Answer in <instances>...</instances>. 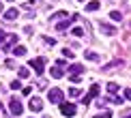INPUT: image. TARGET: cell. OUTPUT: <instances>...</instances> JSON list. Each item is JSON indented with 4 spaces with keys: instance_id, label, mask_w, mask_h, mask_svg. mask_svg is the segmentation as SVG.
Here are the masks:
<instances>
[{
    "instance_id": "obj_27",
    "label": "cell",
    "mask_w": 131,
    "mask_h": 118,
    "mask_svg": "<svg viewBox=\"0 0 131 118\" xmlns=\"http://www.w3.org/2000/svg\"><path fill=\"white\" fill-rule=\"evenodd\" d=\"M62 56H67V58H71V56H73V52H71L69 47H64V50H62Z\"/></svg>"
},
{
    "instance_id": "obj_16",
    "label": "cell",
    "mask_w": 131,
    "mask_h": 118,
    "mask_svg": "<svg viewBox=\"0 0 131 118\" xmlns=\"http://www.w3.org/2000/svg\"><path fill=\"white\" fill-rule=\"evenodd\" d=\"M56 19H67V11H60V13H54V15H52V21H56Z\"/></svg>"
},
{
    "instance_id": "obj_5",
    "label": "cell",
    "mask_w": 131,
    "mask_h": 118,
    "mask_svg": "<svg viewBox=\"0 0 131 118\" xmlns=\"http://www.w3.org/2000/svg\"><path fill=\"white\" fill-rule=\"evenodd\" d=\"M28 107H30L32 112H41V110H43V99H41V97H32L30 103H28Z\"/></svg>"
},
{
    "instance_id": "obj_1",
    "label": "cell",
    "mask_w": 131,
    "mask_h": 118,
    "mask_svg": "<svg viewBox=\"0 0 131 118\" xmlns=\"http://www.w3.org/2000/svg\"><path fill=\"white\" fill-rule=\"evenodd\" d=\"M9 112H11L13 116H19L21 112H24V107H21V103H19L17 97H11V99H9Z\"/></svg>"
},
{
    "instance_id": "obj_26",
    "label": "cell",
    "mask_w": 131,
    "mask_h": 118,
    "mask_svg": "<svg viewBox=\"0 0 131 118\" xmlns=\"http://www.w3.org/2000/svg\"><path fill=\"white\" fill-rule=\"evenodd\" d=\"M30 92H32L30 86H24V88H21V95H24V97H26V95H30Z\"/></svg>"
},
{
    "instance_id": "obj_34",
    "label": "cell",
    "mask_w": 131,
    "mask_h": 118,
    "mask_svg": "<svg viewBox=\"0 0 131 118\" xmlns=\"http://www.w3.org/2000/svg\"><path fill=\"white\" fill-rule=\"evenodd\" d=\"M9 2H13V0H9Z\"/></svg>"
},
{
    "instance_id": "obj_29",
    "label": "cell",
    "mask_w": 131,
    "mask_h": 118,
    "mask_svg": "<svg viewBox=\"0 0 131 118\" xmlns=\"http://www.w3.org/2000/svg\"><path fill=\"white\" fill-rule=\"evenodd\" d=\"M7 67L9 69H15V60H13V58H9V60H7Z\"/></svg>"
},
{
    "instance_id": "obj_11",
    "label": "cell",
    "mask_w": 131,
    "mask_h": 118,
    "mask_svg": "<svg viewBox=\"0 0 131 118\" xmlns=\"http://www.w3.org/2000/svg\"><path fill=\"white\" fill-rule=\"evenodd\" d=\"M69 71H71V75H80V73H84V64H71Z\"/></svg>"
},
{
    "instance_id": "obj_4",
    "label": "cell",
    "mask_w": 131,
    "mask_h": 118,
    "mask_svg": "<svg viewBox=\"0 0 131 118\" xmlns=\"http://www.w3.org/2000/svg\"><path fill=\"white\" fill-rule=\"evenodd\" d=\"M60 114L67 116V118H71V116L75 114V105L73 103H64V101H62V103H60Z\"/></svg>"
},
{
    "instance_id": "obj_19",
    "label": "cell",
    "mask_w": 131,
    "mask_h": 118,
    "mask_svg": "<svg viewBox=\"0 0 131 118\" xmlns=\"http://www.w3.org/2000/svg\"><path fill=\"white\" fill-rule=\"evenodd\" d=\"M107 99H110V101H114V103H116V105H123V97H116V95H110V97H107Z\"/></svg>"
},
{
    "instance_id": "obj_30",
    "label": "cell",
    "mask_w": 131,
    "mask_h": 118,
    "mask_svg": "<svg viewBox=\"0 0 131 118\" xmlns=\"http://www.w3.org/2000/svg\"><path fill=\"white\" fill-rule=\"evenodd\" d=\"M123 99H129V101H131V88L125 90V97H123Z\"/></svg>"
},
{
    "instance_id": "obj_14",
    "label": "cell",
    "mask_w": 131,
    "mask_h": 118,
    "mask_svg": "<svg viewBox=\"0 0 131 118\" xmlns=\"http://www.w3.org/2000/svg\"><path fill=\"white\" fill-rule=\"evenodd\" d=\"M69 21H71V19H62V21H58V24H56V30H58V32H64V30L69 28Z\"/></svg>"
},
{
    "instance_id": "obj_13",
    "label": "cell",
    "mask_w": 131,
    "mask_h": 118,
    "mask_svg": "<svg viewBox=\"0 0 131 118\" xmlns=\"http://www.w3.org/2000/svg\"><path fill=\"white\" fill-rule=\"evenodd\" d=\"M17 75H19L21 79H28V77H30V69H28V67H19V69H17Z\"/></svg>"
},
{
    "instance_id": "obj_17",
    "label": "cell",
    "mask_w": 131,
    "mask_h": 118,
    "mask_svg": "<svg viewBox=\"0 0 131 118\" xmlns=\"http://www.w3.org/2000/svg\"><path fill=\"white\" fill-rule=\"evenodd\" d=\"M110 17H112L114 21H121V19H123V13H121V11H110Z\"/></svg>"
},
{
    "instance_id": "obj_8",
    "label": "cell",
    "mask_w": 131,
    "mask_h": 118,
    "mask_svg": "<svg viewBox=\"0 0 131 118\" xmlns=\"http://www.w3.org/2000/svg\"><path fill=\"white\" fill-rule=\"evenodd\" d=\"M99 28H101L103 34H116V28L112 24H99Z\"/></svg>"
},
{
    "instance_id": "obj_7",
    "label": "cell",
    "mask_w": 131,
    "mask_h": 118,
    "mask_svg": "<svg viewBox=\"0 0 131 118\" xmlns=\"http://www.w3.org/2000/svg\"><path fill=\"white\" fill-rule=\"evenodd\" d=\"M17 15H19V9H15V7H11L9 11H4V19H9V21H13Z\"/></svg>"
},
{
    "instance_id": "obj_9",
    "label": "cell",
    "mask_w": 131,
    "mask_h": 118,
    "mask_svg": "<svg viewBox=\"0 0 131 118\" xmlns=\"http://www.w3.org/2000/svg\"><path fill=\"white\" fill-rule=\"evenodd\" d=\"M50 73H52V77H54V79H60L62 75H64V69H62V67H58V64H56V67H54V69H52Z\"/></svg>"
},
{
    "instance_id": "obj_23",
    "label": "cell",
    "mask_w": 131,
    "mask_h": 118,
    "mask_svg": "<svg viewBox=\"0 0 131 118\" xmlns=\"http://www.w3.org/2000/svg\"><path fill=\"white\" fill-rule=\"evenodd\" d=\"M71 32H73V37H82V34H84V30H82L80 26H75V28L71 30Z\"/></svg>"
},
{
    "instance_id": "obj_3",
    "label": "cell",
    "mask_w": 131,
    "mask_h": 118,
    "mask_svg": "<svg viewBox=\"0 0 131 118\" xmlns=\"http://www.w3.org/2000/svg\"><path fill=\"white\" fill-rule=\"evenodd\" d=\"M62 95L64 92H62L60 88H52L50 92H47V99H50L52 103H62Z\"/></svg>"
},
{
    "instance_id": "obj_2",
    "label": "cell",
    "mask_w": 131,
    "mask_h": 118,
    "mask_svg": "<svg viewBox=\"0 0 131 118\" xmlns=\"http://www.w3.org/2000/svg\"><path fill=\"white\" fill-rule=\"evenodd\" d=\"M45 58H35V60H30V67L35 69L37 71V75H39V77H43V71H45Z\"/></svg>"
},
{
    "instance_id": "obj_18",
    "label": "cell",
    "mask_w": 131,
    "mask_h": 118,
    "mask_svg": "<svg viewBox=\"0 0 131 118\" xmlns=\"http://www.w3.org/2000/svg\"><path fill=\"white\" fill-rule=\"evenodd\" d=\"M13 54H15V56H24V54H26V47H24V45L13 47Z\"/></svg>"
},
{
    "instance_id": "obj_10",
    "label": "cell",
    "mask_w": 131,
    "mask_h": 118,
    "mask_svg": "<svg viewBox=\"0 0 131 118\" xmlns=\"http://www.w3.org/2000/svg\"><path fill=\"white\" fill-rule=\"evenodd\" d=\"M101 4H99V0H90L88 4H86V11H88V13H95L97 9H99Z\"/></svg>"
},
{
    "instance_id": "obj_28",
    "label": "cell",
    "mask_w": 131,
    "mask_h": 118,
    "mask_svg": "<svg viewBox=\"0 0 131 118\" xmlns=\"http://www.w3.org/2000/svg\"><path fill=\"white\" fill-rule=\"evenodd\" d=\"M69 82H73V84H80V75H71V77H69Z\"/></svg>"
},
{
    "instance_id": "obj_31",
    "label": "cell",
    "mask_w": 131,
    "mask_h": 118,
    "mask_svg": "<svg viewBox=\"0 0 131 118\" xmlns=\"http://www.w3.org/2000/svg\"><path fill=\"white\" fill-rule=\"evenodd\" d=\"M4 39H7V32H4V30H2V28H0V43H2V41H4Z\"/></svg>"
},
{
    "instance_id": "obj_20",
    "label": "cell",
    "mask_w": 131,
    "mask_h": 118,
    "mask_svg": "<svg viewBox=\"0 0 131 118\" xmlns=\"http://www.w3.org/2000/svg\"><path fill=\"white\" fill-rule=\"evenodd\" d=\"M116 90H118V84H116V82H110V84H107V92H110V95H114Z\"/></svg>"
},
{
    "instance_id": "obj_32",
    "label": "cell",
    "mask_w": 131,
    "mask_h": 118,
    "mask_svg": "<svg viewBox=\"0 0 131 118\" xmlns=\"http://www.w3.org/2000/svg\"><path fill=\"white\" fill-rule=\"evenodd\" d=\"M123 118H131V112H129V114H127V116H123Z\"/></svg>"
},
{
    "instance_id": "obj_15",
    "label": "cell",
    "mask_w": 131,
    "mask_h": 118,
    "mask_svg": "<svg viewBox=\"0 0 131 118\" xmlns=\"http://www.w3.org/2000/svg\"><path fill=\"white\" fill-rule=\"evenodd\" d=\"M86 58H88V60H95V62H99L101 60V56H99V54H95V52H86Z\"/></svg>"
},
{
    "instance_id": "obj_33",
    "label": "cell",
    "mask_w": 131,
    "mask_h": 118,
    "mask_svg": "<svg viewBox=\"0 0 131 118\" xmlns=\"http://www.w3.org/2000/svg\"><path fill=\"white\" fill-rule=\"evenodd\" d=\"M78 2H84V0H78Z\"/></svg>"
},
{
    "instance_id": "obj_24",
    "label": "cell",
    "mask_w": 131,
    "mask_h": 118,
    "mask_svg": "<svg viewBox=\"0 0 131 118\" xmlns=\"http://www.w3.org/2000/svg\"><path fill=\"white\" fill-rule=\"evenodd\" d=\"M11 88H13V90H19V88H21L19 79H13V82H11Z\"/></svg>"
},
{
    "instance_id": "obj_6",
    "label": "cell",
    "mask_w": 131,
    "mask_h": 118,
    "mask_svg": "<svg viewBox=\"0 0 131 118\" xmlns=\"http://www.w3.org/2000/svg\"><path fill=\"white\" fill-rule=\"evenodd\" d=\"M99 90H101V88H99V84H92V86H90V90H88V95H86L82 101H84V103H90L92 97H99Z\"/></svg>"
},
{
    "instance_id": "obj_12",
    "label": "cell",
    "mask_w": 131,
    "mask_h": 118,
    "mask_svg": "<svg viewBox=\"0 0 131 118\" xmlns=\"http://www.w3.org/2000/svg\"><path fill=\"white\" fill-rule=\"evenodd\" d=\"M13 43H17V37H15V34H11L9 39H7V45H2V50H4V52H9L11 47H13Z\"/></svg>"
},
{
    "instance_id": "obj_21",
    "label": "cell",
    "mask_w": 131,
    "mask_h": 118,
    "mask_svg": "<svg viewBox=\"0 0 131 118\" xmlns=\"http://www.w3.org/2000/svg\"><path fill=\"white\" fill-rule=\"evenodd\" d=\"M43 43H45V45H50V47H54V45H56V41H54L52 37H43Z\"/></svg>"
},
{
    "instance_id": "obj_25",
    "label": "cell",
    "mask_w": 131,
    "mask_h": 118,
    "mask_svg": "<svg viewBox=\"0 0 131 118\" xmlns=\"http://www.w3.org/2000/svg\"><path fill=\"white\" fill-rule=\"evenodd\" d=\"M69 95H71V97H80V95H82V90H80V88H71V90H69Z\"/></svg>"
},
{
    "instance_id": "obj_22",
    "label": "cell",
    "mask_w": 131,
    "mask_h": 118,
    "mask_svg": "<svg viewBox=\"0 0 131 118\" xmlns=\"http://www.w3.org/2000/svg\"><path fill=\"white\" fill-rule=\"evenodd\" d=\"M92 118H112V112H101V114H95Z\"/></svg>"
}]
</instances>
